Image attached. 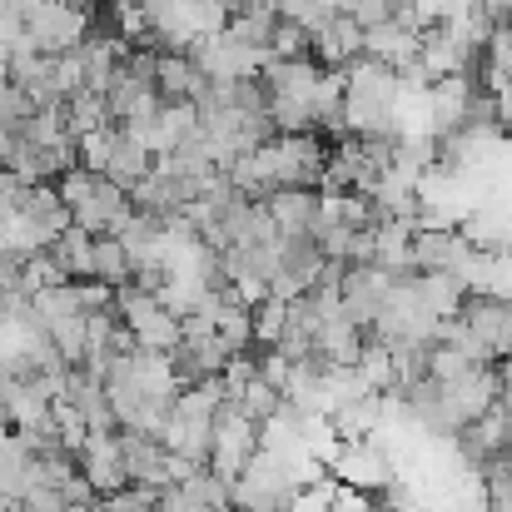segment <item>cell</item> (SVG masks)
Returning a JSON list of instances; mask_svg holds the SVG:
<instances>
[{"mask_svg": "<svg viewBox=\"0 0 512 512\" xmlns=\"http://www.w3.org/2000/svg\"><path fill=\"white\" fill-rule=\"evenodd\" d=\"M329 473L348 483V488H358V493H383L388 483H398V453L383 443V433H368V438H343L339 453H334V463H329Z\"/></svg>", "mask_w": 512, "mask_h": 512, "instance_id": "2", "label": "cell"}, {"mask_svg": "<svg viewBox=\"0 0 512 512\" xmlns=\"http://www.w3.org/2000/svg\"><path fill=\"white\" fill-rule=\"evenodd\" d=\"M25 35L40 55H65L90 35V15L80 5H70V0H45L25 15Z\"/></svg>", "mask_w": 512, "mask_h": 512, "instance_id": "3", "label": "cell"}, {"mask_svg": "<svg viewBox=\"0 0 512 512\" xmlns=\"http://www.w3.org/2000/svg\"><path fill=\"white\" fill-rule=\"evenodd\" d=\"M155 160H160V155H155L130 125H115V145H110V165H105V174H115V179L130 189V184H140L145 174L155 170Z\"/></svg>", "mask_w": 512, "mask_h": 512, "instance_id": "8", "label": "cell"}, {"mask_svg": "<svg viewBox=\"0 0 512 512\" xmlns=\"http://www.w3.org/2000/svg\"><path fill=\"white\" fill-rule=\"evenodd\" d=\"M80 473L95 483L100 498L130 488V468H125V443H120V428H105V433H90L85 448H80Z\"/></svg>", "mask_w": 512, "mask_h": 512, "instance_id": "5", "label": "cell"}, {"mask_svg": "<svg viewBox=\"0 0 512 512\" xmlns=\"http://www.w3.org/2000/svg\"><path fill=\"white\" fill-rule=\"evenodd\" d=\"M368 55V30L353 20V15H334L329 25H319L314 30V60L319 65H329V70H348L353 60H363Z\"/></svg>", "mask_w": 512, "mask_h": 512, "instance_id": "6", "label": "cell"}, {"mask_svg": "<svg viewBox=\"0 0 512 512\" xmlns=\"http://www.w3.org/2000/svg\"><path fill=\"white\" fill-rule=\"evenodd\" d=\"M473 249L478 244L463 234V224H418L413 229V264H418V274H463Z\"/></svg>", "mask_w": 512, "mask_h": 512, "instance_id": "4", "label": "cell"}, {"mask_svg": "<svg viewBox=\"0 0 512 512\" xmlns=\"http://www.w3.org/2000/svg\"><path fill=\"white\" fill-rule=\"evenodd\" d=\"M264 209L274 214L279 234H314V224L324 214V189H274L264 199Z\"/></svg>", "mask_w": 512, "mask_h": 512, "instance_id": "7", "label": "cell"}, {"mask_svg": "<svg viewBox=\"0 0 512 512\" xmlns=\"http://www.w3.org/2000/svg\"><path fill=\"white\" fill-rule=\"evenodd\" d=\"M0 244H5V239H0Z\"/></svg>", "mask_w": 512, "mask_h": 512, "instance_id": "11", "label": "cell"}, {"mask_svg": "<svg viewBox=\"0 0 512 512\" xmlns=\"http://www.w3.org/2000/svg\"><path fill=\"white\" fill-rule=\"evenodd\" d=\"M90 279L105 289H125L135 279V254L125 249L120 234H95V259H90Z\"/></svg>", "mask_w": 512, "mask_h": 512, "instance_id": "9", "label": "cell"}, {"mask_svg": "<svg viewBox=\"0 0 512 512\" xmlns=\"http://www.w3.org/2000/svg\"><path fill=\"white\" fill-rule=\"evenodd\" d=\"M55 184H60V199H65L70 219H75L80 229H90V234H115V224L135 209V204H130V189L105 170L75 165V170L60 174Z\"/></svg>", "mask_w": 512, "mask_h": 512, "instance_id": "1", "label": "cell"}, {"mask_svg": "<svg viewBox=\"0 0 512 512\" xmlns=\"http://www.w3.org/2000/svg\"><path fill=\"white\" fill-rule=\"evenodd\" d=\"M65 125H70L75 135H90V130L110 125L105 95H100V90H80V95H65Z\"/></svg>", "mask_w": 512, "mask_h": 512, "instance_id": "10", "label": "cell"}]
</instances>
